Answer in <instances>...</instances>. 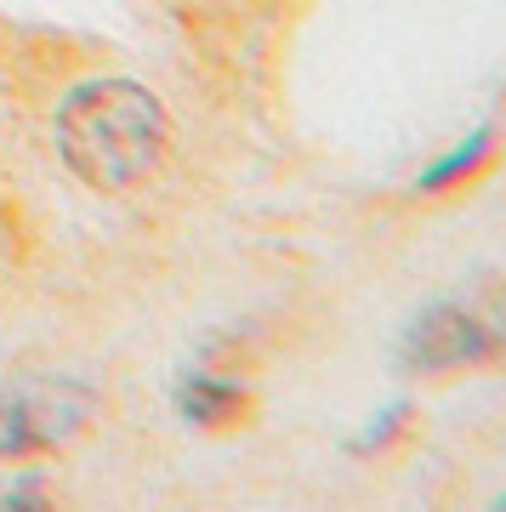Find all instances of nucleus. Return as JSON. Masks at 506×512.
Here are the masks:
<instances>
[{
    "instance_id": "2",
    "label": "nucleus",
    "mask_w": 506,
    "mask_h": 512,
    "mask_svg": "<svg viewBox=\"0 0 506 512\" xmlns=\"http://www.w3.org/2000/svg\"><path fill=\"white\" fill-rule=\"evenodd\" d=\"M91 416V399L74 387H0V461L46 456L69 444Z\"/></svg>"
},
{
    "instance_id": "5",
    "label": "nucleus",
    "mask_w": 506,
    "mask_h": 512,
    "mask_svg": "<svg viewBox=\"0 0 506 512\" xmlns=\"http://www.w3.org/2000/svg\"><path fill=\"white\" fill-rule=\"evenodd\" d=\"M484 154H489V131H478V137H472L467 148H455L450 160L438 165V171H427V177H421V188H444V183H455V177H467L472 165L484 160Z\"/></svg>"
},
{
    "instance_id": "1",
    "label": "nucleus",
    "mask_w": 506,
    "mask_h": 512,
    "mask_svg": "<svg viewBox=\"0 0 506 512\" xmlns=\"http://www.w3.org/2000/svg\"><path fill=\"white\" fill-rule=\"evenodd\" d=\"M52 137L63 165L86 188L126 194V188H143L165 165L171 120H165L160 97L137 80H86L63 97Z\"/></svg>"
},
{
    "instance_id": "4",
    "label": "nucleus",
    "mask_w": 506,
    "mask_h": 512,
    "mask_svg": "<svg viewBox=\"0 0 506 512\" xmlns=\"http://www.w3.org/2000/svg\"><path fill=\"white\" fill-rule=\"evenodd\" d=\"M177 404H182V416L199 421V427H234L251 410V393L239 382H222V376H188Z\"/></svg>"
},
{
    "instance_id": "3",
    "label": "nucleus",
    "mask_w": 506,
    "mask_h": 512,
    "mask_svg": "<svg viewBox=\"0 0 506 512\" xmlns=\"http://www.w3.org/2000/svg\"><path fill=\"white\" fill-rule=\"evenodd\" d=\"M489 353H495V336H489V325H478L467 308L421 313L416 325H410V336H404V365L433 370V376L461 370V365H478V359H489Z\"/></svg>"
}]
</instances>
